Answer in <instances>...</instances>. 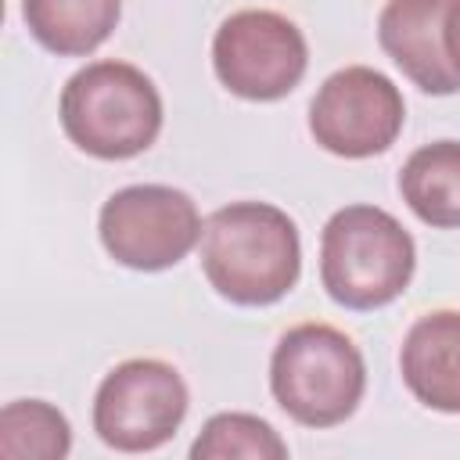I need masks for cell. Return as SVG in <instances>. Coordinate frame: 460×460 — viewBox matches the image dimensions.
Masks as SVG:
<instances>
[{"instance_id": "obj_15", "label": "cell", "mask_w": 460, "mask_h": 460, "mask_svg": "<svg viewBox=\"0 0 460 460\" xmlns=\"http://www.w3.org/2000/svg\"><path fill=\"white\" fill-rule=\"evenodd\" d=\"M442 40H446L449 65H453V72L460 75V0H449V7H446V29H442Z\"/></svg>"}, {"instance_id": "obj_10", "label": "cell", "mask_w": 460, "mask_h": 460, "mask_svg": "<svg viewBox=\"0 0 460 460\" xmlns=\"http://www.w3.org/2000/svg\"><path fill=\"white\" fill-rule=\"evenodd\" d=\"M399 370L417 402L460 413V309L424 313L402 338Z\"/></svg>"}, {"instance_id": "obj_9", "label": "cell", "mask_w": 460, "mask_h": 460, "mask_svg": "<svg viewBox=\"0 0 460 460\" xmlns=\"http://www.w3.org/2000/svg\"><path fill=\"white\" fill-rule=\"evenodd\" d=\"M446 7L449 0H388L377 14L381 50L424 93L446 97L460 90V75L446 54Z\"/></svg>"}, {"instance_id": "obj_7", "label": "cell", "mask_w": 460, "mask_h": 460, "mask_svg": "<svg viewBox=\"0 0 460 460\" xmlns=\"http://www.w3.org/2000/svg\"><path fill=\"white\" fill-rule=\"evenodd\" d=\"M309 65V47L302 29L266 7L234 11L212 36L216 79L244 101H280L288 97Z\"/></svg>"}, {"instance_id": "obj_11", "label": "cell", "mask_w": 460, "mask_h": 460, "mask_svg": "<svg viewBox=\"0 0 460 460\" xmlns=\"http://www.w3.org/2000/svg\"><path fill=\"white\" fill-rule=\"evenodd\" d=\"M22 18L50 54L83 58L115 32L122 0H22Z\"/></svg>"}, {"instance_id": "obj_3", "label": "cell", "mask_w": 460, "mask_h": 460, "mask_svg": "<svg viewBox=\"0 0 460 460\" xmlns=\"http://www.w3.org/2000/svg\"><path fill=\"white\" fill-rule=\"evenodd\" d=\"M58 115L79 151L101 162H122L158 140L162 97L137 65L90 61L65 83Z\"/></svg>"}, {"instance_id": "obj_8", "label": "cell", "mask_w": 460, "mask_h": 460, "mask_svg": "<svg viewBox=\"0 0 460 460\" xmlns=\"http://www.w3.org/2000/svg\"><path fill=\"white\" fill-rule=\"evenodd\" d=\"M406 119L399 86L367 65L338 68L309 104L313 140L338 158H370L395 144Z\"/></svg>"}, {"instance_id": "obj_13", "label": "cell", "mask_w": 460, "mask_h": 460, "mask_svg": "<svg viewBox=\"0 0 460 460\" xmlns=\"http://www.w3.org/2000/svg\"><path fill=\"white\" fill-rule=\"evenodd\" d=\"M72 449L68 417L43 399H14L0 410V456L61 460Z\"/></svg>"}, {"instance_id": "obj_5", "label": "cell", "mask_w": 460, "mask_h": 460, "mask_svg": "<svg viewBox=\"0 0 460 460\" xmlns=\"http://www.w3.org/2000/svg\"><path fill=\"white\" fill-rule=\"evenodd\" d=\"M201 212L194 198L165 183H133L115 190L97 216L104 252L129 270L158 273L190 255L201 241Z\"/></svg>"}, {"instance_id": "obj_6", "label": "cell", "mask_w": 460, "mask_h": 460, "mask_svg": "<svg viewBox=\"0 0 460 460\" xmlns=\"http://www.w3.org/2000/svg\"><path fill=\"white\" fill-rule=\"evenodd\" d=\"M187 385L176 367L140 356L111 367L93 395V431L119 453H151L187 417Z\"/></svg>"}, {"instance_id": "obj_1", "label": "cell", "mask_w": 460, "mask_h": 460, "mask_svg": "<svg viewBox=\"0 0 460 460\" xmlns=\"http://www.w3.org/2000/svg\"><path fill=\"white\" fill-rule=\"evenodd\" d=\"M201 270L234 305H273L302 273L295 219L270 201H230L205 219Z\"/></svg>"}, {"instance_id": "obj_2", "label": "cell", "mask_w": 460, "mask_h": 460, "mask_svg": "<svg viewBox=\"0 0 460 460\" xmlns=\"http://www.w3.org/2000/svg\"><path fill=\"white\" fill-rule=\"evenodd\" d=\"M417 270L410 230L377 205L338 208L320 234V280L327 295L356 313L395 302Z\"/></svg>"}, {"instance_id": "obj_4", "label": "cell", "mask_w": 460, "mask_h": 460, "mask_svg": "<svg viewBox=\"0 0 460 460\" xmlns=\"http://www.w3.org/2000/svg\"><path fill=\"white\" fill-rule=\"evenodd\" d=\"M270 392L291 420L334 428L356 413L367 392L363 352L331 323H298L273 345Z\"/></svg>"}, {"instance_id": "obj_14", "label": "cell", "mask_w": 460, "mask_h": 460, "mask_svg": "<svg viewBox=\"0 0 460 460\" xmlns=\"http://www.w3.org/2000/svg\"><path fill=\"white\" fill-rule=\"evenodd\" d=\"M190 456L194 460H284L288 456V442L273 431L270 420L255 417V413H216L205 420V428L198 431V438L190 442Z\"/></svg>"}, {"instance_id": "obj_12", "label": "cell", "mask_w": 460, "mask_h": 460, "mask_svg": "<svg viewBox=\"0 0 460 460\" xmlns=\"http://www.w3.org/2000/svg\"><path fill=\"white\" fill-rule=\"evenodd\" d=\"M399 194L420 223L435 230H456L460 226V140H435L417 147L399 172Z\"/></svg>"}]
</instances>
